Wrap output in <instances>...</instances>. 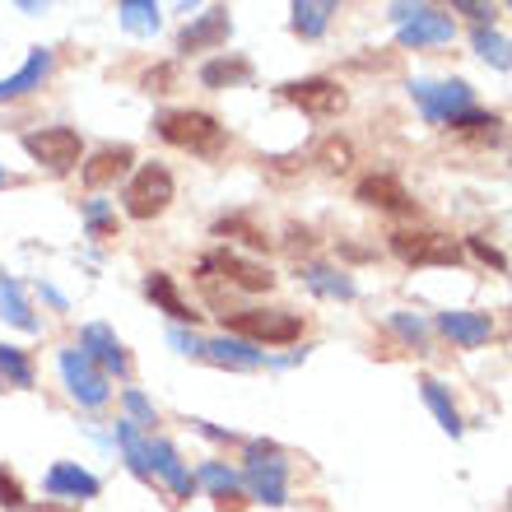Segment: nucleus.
<instances>
[{"mask_svg":"<svg viewBox=\"0 0 512 512\" xmlns=\"http://www.w3.org/2000/svg\"><path fill=\"white\" fill-rule=\"evenodd\" d=\"M359 201L378 205V210H391V215H415V196H410L391 173L364 177V182H359Z\"/></svg>","mask_w":512,"mask_h":512,"instance_id":"obj_13","label":"nucleus"},{"mask_svg":"<svg viewBox=\"0 0 512 512\" xmlns=\"http://www.w3.org/2000/svg\"><path fill=\"white\" fill-rule=\"evenodd\" d=\"M410 98L419 103L424 122H433V126H447L452 117H461V112L471 108V89L461 80H447V84L419 80V84H410Z\"/></svg>","mask_w":512,"mask_h":512,"instance_id":"obj_5","label":"nucleus"},{"mask_svg":"<svg viewBox=\"0 0 512 512\" xmlns=\"http://www.w3.org/2000/svg\"><path fill=\"white\" fill-rule=\"evenodd\" d=\"M0 508H24V485L0 466Z\"/></svg>","mask_w":512,"mask_h":512,"instance_id":"obj_35","label":"nucleus"},{"mask_svg":"<svg viewBox=\"0 0 512 512\" xmlns=\"http://www.w3.org/2000/svg\"><path fill=\"white\" fill-rule=\"evenodd\" d=\"M28 512H75V508H66V503H38V508H28Z\"/></svg>","mask_w":512,"mask_h":512,"instance_id":"obj_43","label":"nucleus"},{"mask_svg":"<svg viewBox=\"0 0 512 512\" xmlns=\"http://www.w3.org/2000/svg\"><path fill=\"white\" fill-rule=\"evenodd\" d=\"M247 503L238 499V494H219V512H243Z\"/></svg>","mask_w":512,"mask_h":512,"instance_id":"obj_42","label":"nucleus"},{"mask_svg":"<svg viewBox=\"0 0 512 512\" xmlns=\"http://www.w3.org/2000/svg\"><path fill=\"white\" fill-rule=\"evenodd\" d=\"M117 443H122L126 461H131V471L140 475V480H154V471H149V443L135 433V424H117Z\"/></svg>","mask_w":512,"mask_h":512,"instance_id":"obj_28","label":"nucleus"},{"mask_svg":"<svg viewBox=\"0 0 512 512\" xmlns=\"http://www.w3.org/2000/svg\"><path fill=\"white\" fill-rule=\"evenodd\" d=\"M419 391H424V405H429L433 415H438V424H443V433H452V438H461V415H457V405H452V396L443 391V382H433V378H424L419 382Z\"/></svg>","mask_w":512,"mask_h":512,"instance_id":"obj_24","label":"nucleus"},{"mask_svg":"<svg viewBox=\"0 0 512 512\" xmlns=\"http://www.w3.org/2000/svg\"><path fill=\"white\" fill-rule=\"evenodd\" d=\"M391 252L401 256L405 266H457L461 261L457 238H443V233H415V229L391 233Z\"/></svg>","mask_w":512,"mask_h":512,"instance_id":"obj_4","label":"nucleus"},{"mask_svg":"<svg viewBox=\"0 0 512 512\" xmlns=\"http://www.w3.org/2000/svg\"><path fill=\"white\" fill-rule=\"evenodd\" d=\"M294 108H303L308 117H340L345 112V89L340 84H331V80H294V84H284L280 89Z\"/></svg>","mask_w":512,"mask_h":512,"instance_id":"obj_11","label":"nucleus"},{"mask_svg":"<svg viewBox=\"0 0 512 512\" xmlns=\"http://www.w3.org/2000/svg\"><path fill=\"white\" fill-rule=\"evenodd\" d=\"M247 485L270 508L284 503V452L275 443H247Z\"/></svg>","mask_w":512,"mask_h":512,"instance_id":"obj_6","label":"nucleus"},{"mask_svg":"<svg viewBox=\"0 0 512 512\" xmlns=\"http://www.w3.org/2000/svg\"><path fill=\"white\" fill-rule=\"evenodd\" d=\"M145 294L154 298L168 317H177V322H196V317H201V312H191L187 303H182V294L173 289V275H163V270H154V275L145 280Z\"/></svg>","mask_w":512,"mask_h":512,"instance_id":"obj_21","label":"nucleus"},{"mask_svg":"<svg viewBox=\"0 0 512 512\" xmlns=\"http://www.w3.org/2000/svg\"><path fill=\"white\" fill-rule=\"evenodd\" d=\"M196 480H201L205 489H215V499H219V494H233V489H238V475H233L229 466H215V461H210V466H201V475H196Z\"/></svg>","mask_w":512,"mask_h":512,"instance_id":"obj_32","label":"nucleus"},{"mask_svg":"<svg viewBox=\"0 0 512 512\" xmlns=\"http://www.w3.org/2000/svg\"><path fill=\"white\" fill-rule=\"evenodd\" d=\"M233 340H256V345H294L303 336V322L294 312H266V308H247V312H224Z\"/></svg>","mask_w":512,"mask_h":512,"instance_id":"obj_2","label":"nucleus"},{"mask_svg":"<svg viewBox=\"0 0 512 512\" xmlns=\"http://www.w3.org/2000/svg\"><path fill=\"white\" fill-rule=\"evenodd\" d=\"M471 252H475V256H480V261H489V266H499V270H503V256H499V252H494V247H489V243H485V238H471Z\"/></svg>","mask_w":512,"mask_h":512,"instance_id":"obj_40","label":"nucleus"},{"mask_svg":"<svg viewBox=\"0 0 512 512\" xmlns=\"http://www.w3.org/2000/svg\"><path fill=\"white\" fill-rule=\"evenodd\" d=\"M47 70H52V52H47V47H33L24 66L14 70L10 80H0V103H5V98H24V94H33V89H38V84L47 80Z\"/></svg>","mask_w":512,"mask_h":512,"instance_id":"obj_16","label":"nucleus"},{"mask_svg":"<svg viewBox=\"0 0 512 512\" xmlns=\"http://www.w3.org/2000/svg\"><path fill=\"white\" fill-rule=\"evenodd\" d=\"M350 159H354L350 140H326L322 154H317V163H322V168H331V173H340V168H350Z\"/></svg>","mask_w":512,"mask_h":512,"instance_id":"obj_34","label":"nucleus"},{"mask_svg":"<svg viewBox=\"0 0 512 512\" xmlns=\"http://www.w3.org/2000/svg\"><path fill=\"white\" fill-rule=\"evenodd\" d=\"M80 354H84V359H89L94 368H103V373H117V378H126V368H131V359H126V350H122V340L112 336L103 322L84 326Z\"/></svg>","mask_w":512,"mask_h":512,"instance_id":"obj_12","label":"nucleus"},{"mask_svg":"<svg viewBox=\"0 0 512 512\" xmlns=\"http://www.w3.org/2000/svg\"><path fill=\"white\" fill-rule=\"evenodd\" d=\"M0 187H5V168H0Z\"/></svg>","mask_w":512,"mask_h":512,"instance_id":"obj_44","label":"nucleus"},{"mask_svg":"<svg viewBox=\"0 0 512 512\" xmlns=\"http://www.w3.org/2000/svg\"><path fill=\"white\" fill-rule=\"evenodd\" d=\"M457 10H461V14H471V19H480V24H485L489 14H494V10H489V5H475V0H461Z\"/></svg>","mask_w":512,"mask_h":512,"instance_id":"obj_41","label":"nucleus"},{"mask_svg":"<svg viewBox=\"0 0 512 512\" xmlns=\"http://www.w3.org/2000/svg\"><path fill=\"white\" fill-rule=\"evenodd\" d=\"M122 24L131 33H154L159 28V10L149 0H122Z\"/></svg>","mask_w":512,"mask_h":512,"instance_id":"obj_30","label":"nucleus"},{"mask_svg":"<svg viewBox=\"0 0 512 512\" xmlns=\"http://www.w3.org/2000/svg\"><path fill=\"white\" fill-rule=\"evenodd\" d=\"M154 131L168 140V145L177 149H191V154H219L224 149V126L210 117V112H163L159 122H154Z\"/></svg>","mask_w":512,"mask_h":512,"instance_id":"obj_1","label":"nucleus"},{"mask_svg":"<svg viewBox=\"0 0 512 512\" xmlns=\"http://www.w3.org/2000/svg\"><path fill=\"white\" fill-rule=\"evenodd\" d=\"M229 42V10L201 14V24H191L182 33V52H205V47H224Z\"/></svg>","mask_w":512,"mask_h":512,"instance_id":"obj_20","label":"nucleus"},{"mask_svg":"<svg viewBox=\"0 0 512 512\" xmlns=\"http://www.w3.org/2000/svg\"><path fill=\"white\" fill-rule=\"evenodd\" d=\"M201 359H210V364H219V368H238V373H252V368L266 364V354L252 350L247 340H233V336L205 340V345H201Z\"/></svg>","mask_w":512,"mask_h":512,"instance_id":"obj_14","label":"nucleus"},{"mask_svg":"<svg viewBox=\"0 0 512 512\" xmlns=\"http://www.w3.org/2000/svg\"><path fill=\"white\" fill-rule=\"evenodd\" d=\"M0 387H10V391L33 387V364H28V354L14 350V345H0Z\"/></svg>","mask_w":512,"mask_h":512,"instance_id":"obj_26","label":"nucleus"},{"mask_svg":"<svg viewBox=\"0 0 512 512\" xmlns=\"http://www.w3.org/2000/svg\"><path fill=\"white\" fill-rule=\"evenodd\" d=\"M61 378H66L70 396H75L80 405H89V410H98V405L108 401V391H112L108 387V373L89 364L80 350H66V354H61Z\"/></svg>","mask_w":512,"mask_h":512,"instance_id":"obj_10","label":"nucleus"},{"mask_svg":"<svg viewBox=\"0 0 512 512\" xmlns=\"http://www.w3.org/2000/svg\"><path fill=\"white\" fill-rule=\"evenodd\" d=\"M447 126H452L457 135H471V140H499V131H503L499 117H489V112H471V108L461 112V117H452Z\"/></svg>","mask_w":512,"mask_h":512,"instance_id":"obj_29","label":"nucleus"},{"mask_svg":"<svg viewBox=\"0 0 512 512\" xmlns=\"http://www.w3.org/2000/svg\"><path fill=\"white\" fill-rule=\"evenodd\" d=\"M252 75V66L247 61H210V66L201 70V80L210 84V89H219V84H238Z\"/></svg>","mask_w":512,"mask_h":512,"instance_id":"obj_31","label":"nucleus"},{"mask_svg":"<svg viewBox=\"0 0 512 512\" xmlns=\"http://www.w3.org/2000/svg\"><path fill=\"white\" fill-rule=\"evenodd\" d=\"M126 215L131 219H154L168 210V201H173V173L168 168H159V163H145L140 173L126 182Z\"/></svg>","mask_w":512,"mask_h":512,"instance_id":"obj_3","label":"nucleus"},{"mask_svg":"<svg viewBox=\"0 0 512 512\" xmlns=\"http://www.w3.org/2000/svg\"><path fill=\"white\" fill-rule=\"evenodd\" d=\"M168 340H173V345H177V350H182V354H191V359H201V345H205L201 336H187V331H173V336H168Z\"/></svg>","mask_w":512,"mask_h":512,"instance_id":"obj_39","label":"nucleus"},{"mask_svg":"<svg viewBox=\"0 0 512 512\" xmlns=\"http://www.w3.org/2000/svg\"><path fill=\"white\" fill-rule=\"evenodd\" d=\"M24 149L38 163H47L52 173H70L80 163V131H70V126H42V131L24 135Z\"/></svg>","mask_w":512,"mask_h":512,"instance_id":"obj_7","label":"nucleus"},{"mask_svg":"<svg viewBox=\"0 0 512 512\" xmlns=\"http://www.w3.org/2000/svg\"><path fill=\"white\" fill-rule=\"evenodd\" d=\"M391 19L401 24V47H429V42H452V19L433 5H391Z\"/></svg>","mask_w":512,"mask_h":512,"instance_id":"obj_8","label":"nucleus"},{"mask_svg":"<svg viewBox=\"0 0 512 512\" xmlns=\"http://www.w3.org/2000/svg\"><path fill=\"white\" fill-rule=\"evenodd\" d=\"M89 238H117V219L108 215V205L103 201H89Z\"/></svg>","mask_w":512,"mask_h":512,"instance_id":"obj_33","label":"nucleus"},{"mask_svg":"<svg viewBox=\"0 0 512 512\" xmlns=\"http://www.w3.org/2000/svg\"><path fill=\"white\" fill-rule=\"evenodd\" d=\"M149 471L159 475L163 485L173 489L177 499H191V489H196V480L187 475V466L177 461V452L168 443H149Z\"/></svg>","mask_w":512,"mask_h":512,"instance_id":"obj_18","label":"nucleus"},{"mask_svg":"<svg viewBox=\"0 0 512 512\" xmlns=\"http://www.w3.org/2000/svg\"><path fill=\"white\" fill-rule=\"evenodd\" d=\"M122 401H126V410H131V415L140 419V424H159V419H154V405H149L145 396H140V391H126Z\"/></svg>","mask_w":512,"mask_h":512,"instance_id":"obj_36","label":"nucleus"},{"mask_svg":"<svg viewBox=\"0 0 512 512\" xmlns=\"http://www.w3.org/2000/svg\"><path fill=\"white\" fill-rule=\"evenodd\" d=\"M331 14H336L331 0H298L294 5V33H303V38H322L326 24H331Z\"/></svg>","mask_w":512,"mask_h":512,"instance_id":"obj_25","label":"nucleus"},{"mask_svg":"<svg viewBox=\"0 0 512 512\" xmlns=\"http://www.w3.org/2000/svg\"><path fill=\"white\" fill-rule=\"evenodd\" d=\"M391 322H396V331H405V336L415 340V345H424V336H429V331H424V322H419V317H410V312H396Z\"/></svg>","mask_w":512,"mask_h":512,"instance_id":"obj_38","label":"nucleus"},{"mask_svg":"<svg viewBox=\"0 0 512 512\" xmlns=\"http://www.w3.org/2000/svg\"><path fill=\"white\" fill-rule=\"evenodd\" d=\"M173 80H177L173 66H154L145 75V89H149V94H168V84H173Z\"/></svg>","mask_w":512,"mask_h":512,"instance_id":"obj_37","label":"nucleus"},{"mask_svg":"<svg viewBox=\"0 0 512 512\" xmlns=\"http://www.w3.org/2000/svg\"><path fill=\"white\" fill-rule=\"evenodd\" d=\"M303 284L322 298H354V280L345 270H331V266H303Z\"/></svg>","mask_w":512,"mask_h":512,"instance_id":"obj_22","label":"nucleus"},{"mask_svg":"<svg viewBox=\"0 0 512 512\" xmlns=\"http://www.w3.org/2000/svg\"><path fill=\"white\" fill-rule=\"evenodd\" d=\"M201 275H210V280H229L233 289H247V294H266L270 284H275V275H270L266 266H256V261H243V256L233 252H210L201 261Z\"/></svg>","mask_w":512,"mask_h":512,"instance_id":"obj_9","label":"nucleus"},{"mask_svg":"<svg viewBox=\"0 0 512 512\" xmlns=\"http://www.w3.org/2000/svg\"><path fill=\"white\" fill-rule=\"evenodd\" d=\"M0 317L14 322L19 331H38V317H33V308H28L24 289H19L14 280H5V275H0Z\"/></svg>","mask_w":512,"mask_h":512,"instance_id":"obj_23","label":"nucleus"},{"mask_svg":"<svg viewBox=\"0 0 512 512\" xmlns=\"http://www.w3.org/2000/svg\"><path fill=\"white\" fill-rule=\"evenodd\" d=\"M131 159H135L131 145H108V149H98L94 159L84 163V182H89L94 191H98V187H112V182H117V177L131 168Z\"/></svg>","mask_w":512,"mask_h":512,"instance_id":"obj_17","label":"nucleus"},{"mask_svg":"<svg viewBox=\"0 0 512 512\" xmlns=\"http://www.w3.org/2000/svg\"><path fill=\"white\" fill-rule=\"evenodd\" d=\"M98 480L89 471H80V466H70V461H61V466H52V471H47V494H56V499H61V494H70V499H94L98 494Z\"/></svg>","mask_w":512,"mask_h":512,"instance_id":"obj_19","label":"nucleus"},{"mask_svg":"<svg viewBox=\"0 0 512 512\" xmlns=\"http://www.w3.org/2000/svg\"><path fill=\"white\" fill-rule=\"evenodd\" d=\"M471 47L480 56H485L489 66H499V70H512V42L503 38V33H494V28H475V38Z\"/></svg>","mask_w":512,"mask_h":512,"instance_id":"obj_27","label":"nucleus"},{"mask_svg":"<svg viewBox=\"0 0 512 512\" xmlns=\"http://www.w3.org/2000/svg\"><path fill=\"white\" fill-rule=\"evenodd\" d=\"M438 326H443V336L457 340L461 350H475V345H485L489 331H494L489 312H443V317H438Z\"/></svg>","mask_w":512,"mask_h":512,"instance_id":"obj_15","label":"nucleus"}]
</instances>
